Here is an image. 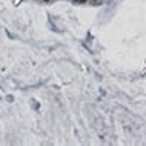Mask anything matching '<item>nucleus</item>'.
<instances>
[]
</instances>
